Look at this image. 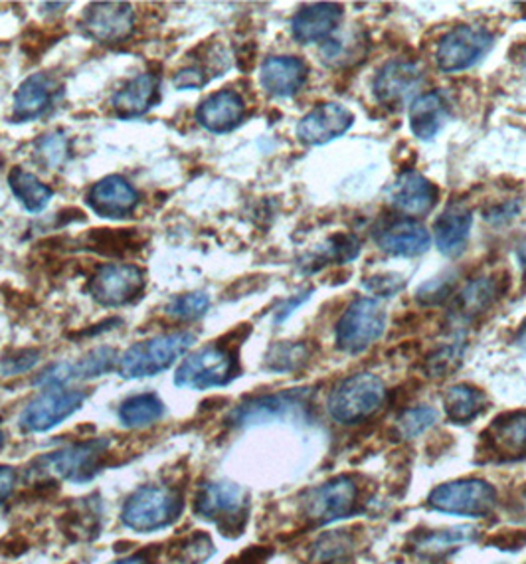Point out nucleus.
Masks as SVG:
<instances>
[{
	"label": "nucleus",
	"mask_w": 526,
	"mask_h": 564,
	"mask_svg": "<svg viewBox=\"0 0 526 564\" xmlns=\"http://www.w3.org/2000/svg\"><path fill=\"white\" fill-rule=\"evenodd\" d=\"M503 292H505V288H503V280L498 275L478 278L468 283V288L456 297L451 317L459 325L473 322L481 313L487 312L489 307L503 295Z\"/></svg>",
	"instance_id": "obj_29"
},
{
	"label": "nucleus",
	"mask_w": 526,
	"mask_h": 564,
	"mask_svg": "<svg viewBox=\"0 0 526 564\" xmlns=\"http://www.w3.org/2000/svg\"><path fill=\"white\" fill-rule=\"evenodd\" d=\"M495 36L483 26L461 24L449 30L436 46V64L446 74L473 68L493 48Z\"/></svg>",
	"instance_id": "obj_10"
},
{
	"label": "nucleus",
	"mask_w": 526,
	"mask_h": 564,
	"mask_svg": "<svg viewBox=\"0 0 526 564\" xmlns=\"http://www.w3.org/2000/svg\"><path fill=\"white\" fill-rule=\"evenodd\" d=\"M438 196L436 185L416 171L399 173L388 191L391 205L402 215H406V218L414 220L419 216L429 215L438 203Z\"/></svg>",
	"instance_id": "obj_19"
},
{
	"label": "nucleus",
	"mask_w": 526,
	"mask_h": 564,
	"mask_svg": "<svg viewBox=\"0 0 526 564\" xmlns=\"http://www.w3.org/2000/svg\"><path fill=\"white\" fill-rule=\"evenodd\" d=\"M215 555V545L205 533H193L175 541L166 551V564H205Z\"/></svg>",
	"instance_id": "obj_36"
},
{
	"label": "nucleus",
	"mask_w": 526,
	"mask_h": 564,
	"mask_svg": "<svg viewBox=\"0 0 526 564\" xmlns=\"http://www.w3.org/2000/svg\"><path fill=\"white\" fill-rule=\"evenodd\" d=\"M471 226H473L471 208L459 200L449 203L434 225V238L439 252L446 258H459L468 248Z\"/></svg>",
	"instance_id": "obj_24"
},
{
	"label": "nucleus",
	"mask_w": 526,
	"mask_h": 564,
	"mask_svg": "<svg viewBox=\"0 0 526 564\" xmlns=\"http://www.w3.org/2000/svg\"><path fill=\"white\" fill-rule=\"evenodd\" d=\"M463 359V340L458 337L451 343H446L443 347H439L434 355H429L426 360V370L429 377H446L448 372L456 369Z\"/></svg>",
	"instance_id": "obj_42"
},
{
	"label": "nucleus",
	"mask_w": 526,
	"mask_h": 564,
	"mask_svg": "<svg viewBox=\"0 0 526 564\" xmlns=\"http://www.w3.org/2000/svg\"><path fill=\"white\" fill-rule=\"evenodd\" d=\"M342 14L344 10L341 4H335V2L307 4L302 10H297L292 19L293 39L302 44L327 40L335 30L339 29Z\"/></svg>",
	"instance_id": "obj_25"
},
{
	"label": "nucleus",
	"mask_w": 526,
	"mask_h": 564,
	"mask_svg": "<svg viewBox=\"0 0 526 564\" xmlns=\"http://www.w3.org/2000/svg\"><path fill=\"white\" fill-rule=\"evenodd\" d=\"M421 69L416 62L398 58L386 62L372 82V94L379 104L386 108L398 109L418 88Z\"/></svg>",
	"instance_id": "obj_18"
},
{
	"label": "nucleus",
	"mask_w": 526,
	"mask_h": 564,
	"mask_svg": "<svg viewBox=\"0 0 526 564\" xmlns=\"http://www.w3.org/2000/svg\"><path fill=\"white\" fill-rule=\"evenodd\" d=\"M518 213H520V203L518 200H505V203L485 210V220L491 223V225H503V223L513 220Z\"/></svg>",
	"instance_id": "obj_48"
},
{
	"label": "nucleus",
	"mask_w": 526,
	"mask_h": 564,
	"mask_svg": "<svg viewBox=\"0 0 526 564\" xmlns=\"http://www.w3.org/2000/svg\"><path fill=\"white\" fill-rule=\"evenodd\" d=\"M111 442L108 438H91L76 442L72 446L39 457L26 469V479H40L54 486L56 481L84 484L98 476L106 466Z\"/></svg>",
	"instance_id": "obj_1"
},
{
	"label": "nucleus",
	"mask_w": 526,
	"mask_h": 564,
	"mask_svg": "<svg viewBox=\"0 0 526 564\" xmlns=\"http://www.w3.org/2000/svg\"><path fill=\"white\" fill-rule=\"evenodd\" d=\"M59 94L58 79L52 78L50 74H32L20 84L14 94L12 104V121L17 123H29L36 121L54 106L56 96Z\"/></svg>",
	"instance_id": "obj_21"
},
{
	"label": "nucleus",
	"mask_w": 526,
	"mask_h": 564,
	"mask_svg": "<svg viewBox=\"0 0 526 564\" xmlns=\"http://www.w3.org/2000/svg\"><path fill=\"white\" fill-rule=\"evenodd\" d=\"M109 564H151V558L143 553H136V555L125 556V558H119L116 563Z\"/></svg>",
	"instance_id": "obj_51"
},
{
	"label": "nucleus",
	"mask_w": 526,
	"mask_h": 564,
	"mask_svg": "<svg viewBox=\"0 0 526 564\" xmlns=\"http://www.w3.org/2000/svg\"><path fill=\"white\" fill-rule=\"evenodd\" d=\"M359 499V487L351 477L341 476L329 484L315 487L305 497V516L317 525H329L354 513Z\"/></svg>",
	"instance_id": "obj_15"
},
{
	"label": "nucleus",
	"mask_w": 526,
	"mask_h": 564,
	"mask_svg": "<svg viewBox=\"0 0 526 564\" xmlns=\"http://www.w3.org/2000/svg\"><path fill=\"white\" fill-rule=\"evenodd\" d=\"M309 68L295 56H272L260 69V84L272 98H293L302 91L307 82Z\"/></svg>",
	"instance_id": "obj_23"
},
{
	"label": "nucleus",
	"mask_w": 526,
	"mask_h": 564,
	"mask_svg": "<svg viewBox=\"0 0 526 564\" xmlns=\"http://www.w3.org/2000/svg\"><path fill=\"white\" fill-rule=\"evenodd\" d=\"M438 422V412L431 406H418L409 409L398 419L399 434L404 438H418L426 430L431 429Z\"/></svg>",
	"instance_id": "obj_43"
},
{
	"label": "nucleus",
	"mask_w": 526,
	"mask_h": 564,
	"mask_svg": "<svg viewBox=\"0 0 526 564\" xmlns=\"http://www.w3.org/2000/svg\"><path fill=\"white\" fill-rule=\"evenodd\" d=\"M451 117V104L443 91L421 94L409 106V127L419 141H429L438 135Z\"/></svg>",
	"instance_id": "obj_27"
},
{
	"label": "nucleus",
	"mask_w": 526,
	"mask_h": 564,
	"mask_svg": "<svg viewBox=\"0 0 526 564\" xmlns=\"http://www.w3.org/2000/svg\"><path fill=\"white\" fill-rule=\"evenodd\" d=\"M311 389H292L262 394L238 404L226 416V424L232 429H250L267 422H307L311 419Z\"/></svg>",
	"instance_id": "obj_3"
},
{
	"label": "nucleus",
	"mask_w": 526,
	"mask_h": 564,
	"mask_svg": "<svg viewBox=\"0 0 526 564\" xmlns=\"http://www.w3.org/2000/svg\"><path fill=\"white\" fill-rule=\"evenodd\" d=\"M485 394L475 387L458 384L443 394V409L446 416L456 424H468L478 419L481 410L485 409Z\"/></svg>",
	"instance_id": "obj_35"
},
{
	"label": "nucleus",
	"mask_w": 526,
	"mask_h": 564,
	"mask_svg": "<svg viewBox=\"0 0 526 564\" xmlns=\"http://www.w3.org/2000/svg\"><path fill=\"white\" fill-rule=\"evenodd\" d=\"M475 536H478V529H473V527H451V529L434 531L429 535L421 536L416 541L414 551L419 558L438 561V558H446L451 553H456L459 546L473 543Z\"/></svg>",
	"instance_id": "obj_30"
},
{
	"label": "nucleus",
	"mask_w": 526,
	"mask_h": 564,
	"mask_svg": "<svg viewBox=\"0 0 526 564\" xmlns=\"http://www.w3.org/2000/svg\"><path fill=\"white\" fill-rule=\"evenodd\" d=\"M84 246L99 256L121 258L141 250L143 240L136 230H91L84 238Z\"/></svg>",
	"instance_id": "obj_34"
},
{
	"label": "nucleus",
	"mask_w": 526,
	"mask_h": 564,
	"mask_svg": "<svg viewBox=\"0 0 526 564\" xmlns=\"http://www.w3.org/2000/svg\"><path fill=\"white\" fill-rule=\"evenodd\" d=\"M40 360H42V352L39 349H19L2 359L0 370L4 377H17L34 369Z\"/></svg>",
	"instance_id": "obj_45"
},
{
	"label": "nucleus",
	"mask_w": 526,
	"mask_h": 564,
	"mask_svg": "<svg viewBox=\"0 0 526 564\" xmlns=\"http://www.w3.org/2000/svg\"><path fill=\"white\" fill-rule=\"evenodd\" d=\"M453 290H456V275L446 273L436 280L421 283L416 292V302L424 307H434V305L446 302Z\"/></svg>",
	"instance_id": "obj_44"
},
{
	"label": "nucleus",
	"mask_w": 526,
	"mask_h": 564,
	"mask_svg": "<svg viewBox=\"0 0 526 564\" xmlns=\"http://www.w3.org/2000/svg\"><path fill=\"white\" fill-rule=\"evenodd\" d=\"M497 506V491L483 479H459L436 487L429 507L449 516L487 517Z\"/></svg>",
	"instance_id": "obj_11"
},
{
	"label": "nucleus",
	"mask_w": 526,
	"mask_h": 564,
	"mask_svg": "<svg viewBox=\"0 0 526 564\" xmlns=\"http://www.w3.org/2000/svg\"><path fill=\"white\" fill-rule=\"evenodd\" d=\"M386 322H388V315L379 300L374 297L354 300L337 323V329H335L337 347L349 355H359L381 339L386 332Z\"/></svg>",
	"instance_id": "obj_8"
},
{
	"label": "nucleus",
	"mask_w": 526,
	"mask_h": 564,
	"mask_svg": "<svg viewBox=\"0 0 526 564\" xmlns=\"http://www.w3.org/2000/svg\"><path fill=\"white\" fill-rule=\"evenodd\" d=\"M352 539L347 531H335L329 535H322L313 545L311 561L315 564L341 563L344 556L351 553Z\"/></svg>",
	"instance_id": "obj_41"
},
{
	"label": "nucleus",
	"mask_w": 526,
	"mask_h": 564,
	"mask_svg": "<svg viewBox=\"0 0 526 564\" xmlns=\"http://www.w3.org/2000/svg\"><path fill=\"white\" fill-rule=\"evenodd\" d=\"M374 240L382 252L391 253L396 258H416L428 252L431 236L426 226L404 216L398 220L386 223L382 228H376Z\"/></svg>",
	"instance_id": "obj_20"
},
{
	"label": "nucleus",
	"mask_w": 526,
	"mask_h": 564,
	"mask_svg": "<svg viewBox=\"0 0 526 564\" xmlns=\"http://www.w3.org/2000/svg\"><path fill=\"white\" fill-rule=\"evenodd\" d=\"M520 256H523V260L526 262V243L523 246V250H520Z\"/></svg>",
	"instance_id": "obj_55"
},
{
	"label": "nucleus",
	"mask_w": 526,
	"mask_h": 564,
	"mask_svg": "<svg viewBox=\"0 0 526 564\" xmlns=\"http://www.w3.org/2000/svg\"><path fill=\"white\" fill-rule=\"evenodd\" d=\"M165 416V402L155 392H143L119 406V420L129 430L149 429Z\"/></svg>",
	"instance_id": "obj_33"
},
{
	"label": "nucleus",
	"mask_w": 526,
	"mask_h": 564,
	"mask_svg": "<svg viewBox=\"0 0 526 564\" xmlns=\"http://www.w3.org/2000/svg\"><path fill=\"white\" fill-rule=\"evenodd\" d=\"M183 496L175 487L141 486L128 497L121 521L136 533H155L173 525L183 513Z\"/></svg>",
	"instance_id": "obj_5"
},
{
	"label": "nucleus",
	"mask_w": 526,
	"mask_h": 564,
	"mask_svg": "<svg viewBox=\"0 0 526 564\" xmlns=\"http://www.w3.org/2000/svg\"><path fill=\"white\" fill-rule=\"evenodd\" d=\"M2 444H4V432L0 430V448H2Z\"/></svg>",
	"instance_id": "obj_54"
},
{
	"label": "nucleus",
	"mask_w": 526,
	"mask_h": 564,
	"mask_svg": "<svg viewBox=\"0 0 526 564\" xmlns=\"http://www.w3.org/2000/svg\"><path fill=\"white\" fill-rule=\"evenodd\" d=\"M141 196L125 176L109 175L89 188L86 203L94 215L108 220L131 218L139 206Z\"/></svg>",
	"instance_id": "obj_16"
},
{
	"label": "nucleus",
	"mask_w": 526,
	"mask_h": 564,
	"mask_svg": "<svg viewBox=\"0 0 526 564\" xmlns=\"http://www.w3.org/2000/svg\"><path fill=\"white\" fill-rule=\"evenodd\" d=\"M210 310V295L205 292L183 293L166 303L165 315L175 322H196Z\"/></svg>",
	"instance_id": "obj_37"
},
{
	"label": "nucleus",
	"mask_w": 526,
	"mask_h": 564,
	"mask_svg": "<svg viewBox=\"0 0 526 564\" xmlns=\"http://www.w3.org/2000/svg\"><path fill=\"white\" fill-rule=\"evenodd\" d=\"M485 442L495 456L505 459L526 457V410L498 416L485 432Z\"/></svg>",
	"instance_id": "obj_28"
},
{
	"label": "nucleus",
	"mask_w": 526,
	"mask_h": 564,
	"mask_svg": "<svg viewBox=\"0 0 526 564\" xmlns=\"http://www.w3.org/2000/svg\"><path fill=\"white\" fill-rule=\"evenodd\" d=\"M208 76V69L202 66H190V68H183L176 72L175 78H173V86L180 91L185 89H200L205 88L206 84L210 82Z\"/></svg>",
	"instance_id": "obj_46"
},
{
	"label": "nucleus",
	"mask_w": 526,
	"mask_h": 564,
	"mask_svg": "<svg viewBox=\"0 0 526 564\" xmlns=\"http://www.w3.org/2000/svg\"><path fill=\"white\" fill-rule=\"evenodd\" d=\"M34 153L40 163L50 169H59L68 163L72 156V143L62 131H50L34 143Z\"/></svg>",
	"instance_id": "obj_38"
},
{
	"label": "nucleus",
	"mask_w": 526,
	"mask_h": 564,
	"mask_svg": "<svg viewBox=\"0 0 526 564\" xmlns=\"http://www.w3.org/2000/svg\"><path fill=\"white\" fill-rule=\"evenodd\" d=\"M240 375V362L234 347L226 343H210L190 352L178 365L175 384L178 389L208 390L230 384Z\"/></svg>",
	"instance_id": "obj_4"
},
{
	"label": "nucleus",
	"mask_w": 526,
	"mask_h": 564,
	"mask_svg": "<svg viewBox=\"0 0 526 564\" xmlns=\"http://www.w3.org/2000/svg\"><path fill=\"white\" fill-rule=\"evenodd\" d=\"M245 101L234 89H220L210 94L196 108V121L215 135H226L244 121Z\"/></svg>",
	"instance_id": "obj_22"
},
{
	"label": "nucleus",
	"mask_w": 526,
	"mask_h": 564,
	"mask_svg": "<svg viewBox=\"0 0 526 564\" xmlns=\"http://www.w3.org/2000/svg\"><path fill=\"white\" fill-rule=\"evenodd\" d=\"M145 290V272L133 263H101L88 283V292L101 307H123Z\"/></svg>",
	"instance_id": "obj_12"
},
{
	"label": "nucleus",
	"mask_w": 526,
	"mask_h": 564,
	"mask_svg": "<svg viewBox=\"0 0 526 564\" xmlns=\"http://www.w3.org/2000/svg\"><path fill=\"white\" fill-rule=\"evenodd\" d=\"M193 507L200 519L215 523L224 535L235 536L248 523L250 496L232 481H206L198 487Z\"/></svg>",
	"instance_id": "obj_6"
},
{
	"label": "nucleus",
	"mask_w": 526,
	"mask_h": 564,
	"mask_svg": "<svg viewBox=\"0 0 526 564\" xmlns=\"http://www.w3.org/2000/svg\"><path fill=\"white\" fill-rule=\"evenodd\" d=\"M386 387L372 372H357L341 380L327 400L331 419L339 424H359L371 419L384 404Z\"/></svg>",
	"instance_id": "obj_7"
},
{
	"label": "nucleus",
	"mask_w": 526,
	"mask_h": 564,
	"mask_svg": "<svg viewBox=\"0 0 526 564\" xmlns=\"http://www.w3.org/2000/svg\"><path fill=\"white\" fill-rule=\"evenodd\" d=\"M196 343L193 332L165 333L131 345L119 359L118 372L123 379H149L171 369Z\"/></svg>",
	"instance_id": "obj_2"
},
{
	"label": "nucleus",
	"mask_w": 526,
	"mask_h": 564,
	"mask_svg": "<svg viewBox=\"0 0 526 564\" xmlns=\"http://www.w3.org/2000/svg\"><path fill=\"white\" fill-rule=\"evenodd\" d=\"M517 345L526 352V319L523 322V325H520V329H518Z\"/></svg>",
	"instance_id": "obj_52"
},
{
	"label": "nucleus",
	"mask_w": 526,
	"mask_h": 564,
	"mask_svg": "<svg viewBox=\"0 0 526 564\" xmlns=\"http://www.w3.org/2000/svg\"><path fill=\"white\" fill-rule=\"evenodd\" d=\"M309 295H311V290H309V292L299 293L297 297H292L289 302L283 303L282 307H280L277 313H275V323L285 322V319H287V317H289V315H292V313L295 312V310H297L302 303H305L307 300H309Z\"/></svg>",
	"instance_id": "obj_50"
},
{
	"label": "nucleus",
	"mask_w": 526,
	"mask_h": 564,
	"mask_svg": "<svg viewBox=\"0 0 526 564\" xmlns=\"http://www.w3.org/2000/svg\"><path fill=\"white\" fill-rule=\"evenodd\" d=\"M354 123L351 109L342 104H319L297 123V137L305 145L319 147L344 135Z\"/></svg>",
	"instance_id": "obj_17"
},
{
	"label": "nucleus",
	"mask_w": 526,
	"mask_h": 564,
	"mask_svg": "<svg viewBox=\"0 0 526 564\" xmlns=\"http://www.w3.org/2000/svg\"><path fill=\"white\" fill-rule=\"evenodd\" d=\"M307 357L309 350L303 343H277L267 352L265 367L275 372H292L303 367Z\"/></svg>",
	"instance_id": "obj_40"
},
{
	"label": "nucleus",
	"mask_w": 526,
	"mask_h": 564,
	"mask_svg": "<svg viewBox=\"0 0 526 564\" xmlns=\"http://www.w3.org/2000/svg\"><path fill=\"white\" fill-rule=\"evenodd\" d=\"M101 525V511L98 501L79 499L59 519V527L64 535L72 536L74 541H86L98 535Z\"/></svg>",
	"instance_id": "obj_32"
},
{
	"label": "nucleus",
	"mask_w": 526,
	"mask_h": 564,
	"mask_svg": "<svg viewBox=\"0 0 526 564\" xmlns=\"http://www.w3.org/2000/svg\"><path fill=\"white\" fill-rule=\"evenodd\" d=\"M364 285L372 293H376L379 297H391L394 293L399 292V288L404 285V282H402L398 273H386V275H374Z\"/></svg>",
	"instance_id": "obj_47"
},
{
	"label": "nucleus",
	"mask_w": 526,
	"mask_h": 564,
	"mask_svg": "<svg viewBox=\"0 0 526 564\" xmlns=\"http://www.w3.org/2000/svg\"><path fill=\"white\" fill-rule=\"evenodd\" d=\"M84 36L103 46L123 44L135 32V10L129 2H94L81 17Z\"/></svg>",
	"instance_id": "obj_13"
},
{
	"label": "nucleus",
	"mask_w": 526,
	"mask_h": 564,
	"mask_svg": "<svg viewBox=\"0 0 526 564\" xmlns=\"http://www.w3.org/2000/svg\"><path fill=\"white\" fill-rule=\"evenodd\" d=\"M518 64H520V68H523V72L526 74V44L520 48V52H518Z\"/></svg>",
	"instance_id": "obj_53"
},
{
	"label": "nucleus",
	"mask_w": 526,
	"mask_h": 564,
	"mask_svg": "<svg viewBox=\"0 0 526 564\" xmlns=\"http://www.w3.org/2000/svg\"><path fill=\"white\" fill-rule=\"evenodd\" d=\"M161 96V76L155 72L139 74L129 79L111 99V106L119 119H136L155 108Z\"/></svg>",
	"instance_id": "obj_26"
},
{
	"label": "nucleus",
	"mask_w": 526,
	"mask_h": 564,
	"mask_svg": "<svg viewBox=\"0 0 526 564\" xmlns=\"http://www.w3.org/2000/svg\"><path fill=\"white\" fill-rule=\"evenodd\" d=\"M361 252V243L354 234H335L313 256V262H351Z\"/></svg>",
	"instance_id": "obj_39"
},
{
	"label": "nucleus",
	"mask_w": 526,
	"mask_h": 564,
	"mask_svg": "<svg viewBox=\"0 0 526 564\" xmlns=\"http://www.w3.org/2000/svg\"><path fill=\"white\" fill-rule=\"evenodd\" d=\"M88 394L84 390L68 387H48L36 399L30 400L20 412V429L30 434H40L56 429L62 422L72 419L78 412Z\"/></svg>",
	"instance_id": "obj_9"
},
{
	"label": "nucleus",
	"mask_w": 526,
	"mask_h": 564,
	"mask_svg": "<svg viewBox=\"0 0 526 564\" xmlns=\"http://www.w3.org/2000/svg\"><path fill=\"white\" fill-rule=\"evenodd\" d=\"M9 186L14 198L24 206L26 213L40 215L46 210L50 200L54 198V191L46 183H42L34 173L24 171L22 166H14L9 173Z\"/></svg>",
	"instance_id": "obj_31"
},
{
	"label": "nucleus",
	"mask_w": 526,
	"mask_h": 564,
	"mask_svg": "<svg viewBox=\"0 0 526 564\" xmlns=\"http://www.w3.org/2000/svg\"><path fill=\"white\" fill-rule=\"evenodd\" d=\"M119 359L121 355L113 347H98L86 352L81 359L52 365L36 377L34 384L48 389V387H68L72 382L98 379L118 370Z\"/></svg>",
	"instance_id": "obj_14"
},
{
	"label": "nucleus",
	"mask_w": 526,
	"mask_h": 564,
	"mask_svg": "<svg viewBox=\"0 0 526 564\" xmlns=\"http://www.w3.org/2000/svg\"><path fill=\"white\" fill-rule=\"evenodd\" d=\"M17 471L14 467L0 466V507L4 506L9 501L12 494H14V487H17Z\"/></svg>",
	"instance_id": "obj_49"
}]
</instances>
